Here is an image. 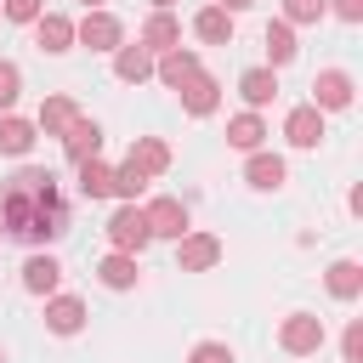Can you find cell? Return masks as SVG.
I'll list each match as a JSON object with an SVG mask.
<instances>
[{
    "instance_id": "1f68e13d",
    "label": "cell",
    "mask_w": 363,
    "mask_h": 363,
    "mask_svg": "<svg viewBox=\"0 0 363 363\" xmlns=\"http://www.w3.org/2000/svg\"><path fill=\"white\" fill-rule=\"evenodd\" d=\"M40 6H45V0H0V17H11V23H34Z\"/></svg>"
},
{
    "instance_id": "d4e9b609",
    "label": "cell",
    "mask_w": 363,
    "mask_h": 363,
    "mask_svg": "<svg viewBox=\"0 0 363 363\" xmlns=\"http://www.w3.org/2000/svg\"><path fill=\"white\" fill-rule=\"evenodd\" d=\"M267 57H272V68H284V62H295V28L289 23H267Z\"/></svg>"
},
{
    "instance_id": "4dcf8cb0",
    "label": "cell",
    "mask_w": 363,
    "mask_h": 363,
    "mask_svg": "<svg viewBox=\"0 0 363 363\" xmlns=\"http://www.w3.org/2000/svg\"><path fill=\"white\" fill-rule=\"evenodd\" d=\"M187 363H233V346H221V340H199V346L187 352Z\"/></svg>"
},
{
    "instance_id": "74e56055",
    "label": "cell",
    "mask_w": 363,
    "mask_h": 363,
    "mask_svg": "<svg viewBox=\"0 0 363 363\" xmlns=\"http://www.w3.org/2000/svg\"><path fill=\"white\" fill-rule=\"evenodd\" d=\"M0 363H6V352H0Z\"/></svg>"
},
{
    "instance_id": "5b68a950",
    "label": "cell",
    "mask_w": 363,
    "mask_h": 363,
    "mask_svg": "<svg viewBox=\"0 0 363 363\" xmlns=\"http://www.w3.org/2000/svg\"><path fill=\"white\" fill-rule=\"evenodd\" d=\"M216 261H221V238H210V233H182L176 238V267L182 272H204Z\"/></svg>"
},
{
    "instance_id": "ac0fdd59",
    "label": "cell",
    "mask_w": 363,
    "mask_h": 363,
    "mask_svg": "<svg viewBox=\"0 0 363 363\" xmlns=\"http://www.w3.org/2000/svg\"><path fill=\"white\" fill-rule=\"evenodd\" d=\"M113 74H119L125 85H142V79L153 74V51H142V45H119V51H113Z\"/></svg>"
},
{
    "instance_id": "836d02e7",
    "label": "cell",
    "mask_w": 363,
    "mask_h": 363,
    "mask_svg": "<svg viewBox=\"0 0 363 363\" xmlns=\"http://www.w3.org/2000/svg\"><path fill=\"white\" fill-rule=\"evenodd\" d=\"M335 11H340L346 23H363V0H335Z\"/></svg>"
},
{
    "instance_id": "6da1fadb",
    "label": "cell",
    "mask_w": 363,
    "mask_h": 363,
    "mask_svg": "<svg viewBox=\"0 0 363 363\" xmlns=\"http://www.w3.org/2000/svg\"><path fill=\"white\" fill-rule=\"evenodd\" d=\"M0 227L17 244H51L68 233V199L45 164H23L0 182Z\"/></svg>"
},
{
    "instance_id": "d6986e66",
    "label": "cell",
    "mask_w": 363,
    "mask_h": 363,
    "mask_svg": "<svg viewBox=\"0 0 363 363\" xmlns=\"http://www.w3.org/2000/svg\"><path fill=\"white\" fill-rule=\"evenodd\" d=\"M244 182H250V187H261V193L284 187V159H278V153H250V164H244Z\"/></svg>"
},
{
    "instance_id": "3957f363",
    "label": "cell",
    "mask_w": 363,
    "mask_h": 363,
    "mask_svg": "<svg viewBox=\"0 0 363 363\" xmlns=\"http://www.w3.org/2000/svg\"><path fill=\"white\" fill-rule=\"evenodd\" d=\"M147 238H153V233H147V216H142L136 204H119V210L108 216V244H113L119 255H136Z\"/></svg>"
},
{
    "instance_id": "d590c367",
    "label": "cell",
    "mask_w": 363,
    "mask_h": 363,
    "mask_svg": "<svg viewBox=\"0 0 363 363\" xmlns=\"http://www.w3.org/2000/svg\"><path fill=\"white\" fill-rule=\"evenodd\" d=\"M153 6H159V11H170V6H176V0H153Z\"/></svg>"
},
{
    "instance_id": "8992f818",
    "label": "cell",
    "mask_w": 363,
    "mask_h": 363,
    "mask_svg": "<svg viewBox=\"0 0 363 363\" xmlns=\"http://www.w3.org/2000/svg\"><path fill=\"white\" fill-rule=\"evenodd\" d=\"M352 91H357V85H352L346 68H323V74L312 79V108H318V113H323V108H352Z\"/></svg>"
},
{
    "instance_id": "7a4b0ae2",
    "label": "cell",
    "mask_w": 363,
    "mask_h": 363,
    "mask_svg": "<svg viewBox=\"0 0 363 363\" xmlns=\"http://www.w3.org/2000/svg\"><path fill=\"white\" fill-rule=\"evenodd\" d=\"M278 346H284L289 357H312V352H323V318H312V312H289L284 329H278Z\"/></svg>"
},
{
    "instance_id": "f1b7e54d",
    "label": "cell",
    "mask_w": 363,
    "mask_h": 363,
    "mask_svg": "<svg viewBox=\"0 0 363 363\" xmlns=\"http://www.w3.org/2000/svg\"><path fill=\"white\" fill-rule=\"evenodd\" d=\"M329 11V0H284V23H318Z\"/></svg>"
},
{
    "instance_id": "4316f807",
    "label": "cell",
    "mask_w": 363,
    "mask_h": 363,
    "mask_svg": "<svg viewBox=\"0 0 363 363\" xmlns=\"http://www.w3.org/2000/svg\"><path fill=\"white\" fill-rule=\"evenodd\" d=\"M79 193H85V199H108V193H113V170H108L102 159H85V164H79Z\"/></svg>"
},
{
    "instance_id": "ba28073f",
    "label": "cell",
    "mask_w": 363,
    "mask_h": 363,
    "mask_svg": "<svg viewBox=\"0 0 363 363\" xmlns=\"http://www.w3.org/2000/svg\"><path fill=\"white\" fill-rule=\"evenodd\" d=\"M96 147H102V125H96V119H74V125L62 130V153H68L74 164L96 159Z\"/></svg>"
},
{
    "instance_id": "30bf717a",
    "label": "cell",
    "mask_w": 363,
    "mask_h": 363,
    "mask_svg": "<svg viewBox=\"0 0 363 363\" xmlns=\"http://www.w3.org/2000/svg\"><path fill=\"white\" fill-rule=\"evenodd\" d=\"M142 51H176L182 45V23L170 17V11H153L147 23H142V40H136Z\"/></svg>"
},
{
    "instance_id": "d6a6232c",
    "label": "cell",
    "mask_w": 363,
    "mask_h": 363,
    "mask_svg": "<svg viewBox=\"0 0 363 363\" xmlns=\"http://www.w3.org/2000/svg\"><path fill=\"white\" fill-rule=\"evenodd\" d=\"M17 91H23L17 62H0V108H11V102H17Z\"/></svg>"
},
{
    "instance_id": "f546056e",
    "label": "cell",
    "mask_w": 363,
    "mask_h": 363,
    "mask_svg": "<svg viewBox=\"0 0 363 363\" xmlns=\"http://www.w3.org/2000/svg\"><path fill=\"white\" fill-rule=\"evenodd\" d=\"M340 357H346V363H363V318L346 323V335H340Z\"/></svg>"
},
{
    "instance_id": "44dd1931",
    "label": "cell",
    "mask_w": 363,
    "mask_h": 363,
    "mask_svg": "<svg viewBox=\"0 0 363 363\" xmlns=\"http://www.w3.org/2000/svg\"><path fill=\"white\" fill-rule=\"evenodd\" d=\"M329 295L335 301H357L363 295V267L357 261H335L329 267Z\"/></svg>"
},
{
    "instance_id": "7402d4cb",
    "label": "cell",
    "mask_w": 363,
    "mask_h": 363,
    "mask_svg": "<svg viewBox=\"0 0 363 363\" xmlns=\"http://www.w3.org/2000/svg\"><path fill=\"white\" fill-rule=\"evenodd\" d=\"M261 136H267V125H261V113H238V119H227V142H233V147H244V153H255V147H261Z\"/></svg>"
},
{
    "instance_id": "7c38bea8",
    "label": "cell",
    "mask_w": 363,
    "mask_h": 363,
    "mask_svg": "<svg viewBox=\"0 0 363 363\" xmlns=\"http://www.w3.org/2000/svg\"><path fill=\"white\" fill-rule=\"evenodd\" d=\"M216 102H221V85H216L210 74H193V79L182 85V108H187L193 119H204V113H216Z\"/></svg>"
},
{
    "instance_id": "52a82bcc",
    "label": "cell",
    "mask_w": 363,
    "mask_h": 363,
    "mask_svg": "<svg viewBox=\"0 0 363 363\" xmlns=\"http://www.w3.org/2000/svg\"><path fill=\"white\" fill-rule=\"evenodd\" d=\"M142 216H147V233L153 238H182L187 233V204L182 199H153Z\"/></svg>"
},
{
    "instance_id": "2e32d148",
    "label": "cell",
    "mask_w": 363,
    "mask_h": 363,
    "mask_svg": "<svg viewBox=\"0 0 363 363\" xmlns=\"http://www.w3.org/2000/svg\"><path fill=\"white\" fill-rule=\"evenodd\" d=\"M34 40H40V51H68L74 45V23L57 17V11H40L34 17Z\"/></svg>"
},
{
    "instance_id": "5bb4252c",
    "label": "cell",
    "mask_w": 363,
    "mask_h": 363,
    "mask_svg": "<svg viewBox=\"0 0 363 363\" xmlns=\"http://www.w3.org/2000/svg\"><path fill=\"white\" fill-rule=\"evenodd\" d=\"M130 164L153 182V176H164V170H170V147H164L159 136H136V142H130Z\"/></svg>"
},
{
    "instance_id": "9c48e42d",
    "label": "cell",
    "mask_w": 363,
    "mask_h": 363,
    "mask_svg": "<svg viewBox=\"0 0 363 363\" xmlns=\"http://www.w3.org/2000/svg\"><path fill=\"white\" fill-rule=\"evenodd\" d=\"M79 323H85V301L79 295H51L45 301V329L51 335H79Z\"/></svg>"
},
{
    "instance_id": "8d00e7d4",
    "label": "cell",
    "mask_w": 363,
    "mask_h": 363,
    "mask_svg": "<svg viewBox=\"0 0 363 363\" xmlns=\"http://www.w3.org/2000/svg\"><path fill=\"white\" fill-rule=\"evenodd\" d=\"M85 6H91V11H102V0H85Z\"/></svg>"
},
{
    "instance_id": "ffe728a7",
    "label": "cell",
    "mask_w": 363,
    "mask_h": 363,
    "mask_svg": "<svg viewBox=\"0 0 363 363\" xmlns=\"http://www.w3.org/2000/svg\"><path fill=\"white\" fill-rule=\"evenodd\" d=\"M193 34H199V40H210V45H227V40H233V11L204 6V11L193 17Z\"/></svg>"
},
{
    "instance_id": "9a60e30c",
    "label": "cell",
    "mask_w": 363,
    "mask_h": 363,
    "mask_svg": "<svg viewBox=\"0 0 363 363\" xmlns=\"http://www.w3.org/2000/svg\"><path fill=\"white\" fill-rule=\"evenodd\" d=\"M57 284H62V267L51 255H28L23 261V289L28 295H57Z\"/></svg>"
},
{
    "instance_id": "4fadbf2b",
    "label": "cell",
    "mask_w": 363,
    "mask_h": 363,
    "mask_svg": "<svg viewBox=\"0 0 363 363\" xmlns=\"http://www.w3.org/2000/svg\"><path fill=\"white\" fill-rule=\"evenodd\" d=\"M284 136H289L295 147H318V142H323V113H318L312 102H306V108H295V113L284 119Z\"/></svg>"
},
{
    "instance_id": "cb8c5ba5",
    "label": "cell",
    "mask_w": 363,
    "mask_h": 363,
    "mask_svg": "<svg viewBox=\"0 0 363 363\" xmlns=\"http://www.w3.org/2000/svg\"><path fill=\"white\" fill-rule=\"evenodd\" d=\"M28 147H34V125H28V119H11V113H6V119H0V153L23 159Z\"/></svg>"
},
{
    "instance_id": "e575fe53",
    "label": "cell",
    "mask_w": 363,
    "mask_h": 363,
    "mask_svg": "<svg viewBox=\"0 0 363 363\" xmlns=\"http://www.w3.org/2000/svg\"><path fill=\"white\" fill-rule=\"evenodd\" d=\"M244 6H255V0H221V11H244Z\"/></svg>"
},
{
    "instance_id": "277c9868",
    "label": "cell",
    "mask_w": 363,
    "mask_h": 363,
    "mask_svg": "<svg viewBox=\"0 0 363 363\" xmlns=\"http://www.w3.org/2000/svg\"><path fill=\"white\" fill-rule=\"evenodd\" d=\"M74 40L91 45V51H119V45H125V28H119L113 11H85V17L74 23Z\"/></svg>"
},
{
    "instance_id": "484cf974",
    "label": "cell",
    "mask_w": 363,
    "mask_h": 363,
    "mask_svg": "<svg viewBox=\"0 0 363 363\" xmlns=\"http://www.w3.org/2000/svg\"><path fill=\"white\" fill-rule=\"evenodd\" d=\"M74 119H79V108H74L68 96H51V102L40 108V130H45V136H62Z\"/></svg>"
},
{
    "instance_id": "e0dca14e",
    "label": "cell",
    "mask_w": 363,
    "mask_h": 363,
    "mask_svg": "<svg viewBox=\"0 0 363 363\" xmlns=\"http://www.w3.org/2000/svg\"><path fill=\"white\" fill-rule=\"evenodd\" d=\"M238 96H244L250 108H267V102L278 96V74H272V68H244V74H238Z\"/></svg>"
},
{
    "instance_id": "8fae6325",
    "label": "cell",
    "mask_w": 363,
    "mask_h": 363,
    "mask_svg": "<svg viewBox=\"0 0 363 363\" xmlns=\"http://www.w3.org/2000/svg\"><path fill=\"white\" fill-rule=\"evenodd\" d=\"M153 74H159L170 91H182V85H187L193 74H204V68H199V51H182V45H176V51H164V57H159V68H153Z\"/></svg>"
},
{
    "instance_id": "603a6c76",
    "label": "cell",
    "mask_w": 363,
    "mask_h": 363,
    "mask_svg": "<svg viewBox=\"0 0 363 363\" xmlns=\"http://www.w3.org/2000/svg\"><path fill=\"white\" fill-rule=\"evenodd\" d=\"M96 278H102L108 289H130V284H136L142 272H136V255H119V250H113V255H108V261L96 267Z\"/></svg>"
},
{
    "instance_id": "83f0119b",
    "label": "cell",
    "mask_w": 363,
    "mask_h": 363,
    "mask_svg": "<svg viewBox=\"0 0 363 363\" xmlns=\"http://www.w3.org/2000/svg\"><path fill=\"white\" fill-rule=\"evenodd\" d=\"M142 187H147V176H142V170H136V164L125 159V164L113 170V193H119L125 204H136V193H142Z\"/></svg>"
}]
</instances>
